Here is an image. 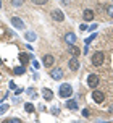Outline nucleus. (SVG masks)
Here are the masks:
<instances>
[{
    "label": "nucleus",
    "instance_id": "f257e3e1",
    "mask_svg": "<svg viewBox=\"0 0 113 123\" xmlns=\"http://www.w3.org/2000/svg\"><path fill=\"white\" fill-rule=\"evenodd\" d=\"M58 94H60V97L68 99L69 96L73 94V87H71V84H68V83H63L62 86H60V91H58Z\"/></svg>",
    "mask_w": 113,
    "mask_h": 123
},
{
    "label": "nucleus",
    "instance_id": "f03ea898",
    "mask_svg": "<svg viewBox=\"0 0 113 123\" xmlns=\"http://www.w3.org/2000/svg\"><path fill=\"white\" fill-rule=\"evenodd\" d=\"M103 62H105V54H103V52H94V55H92V63H94L95 67H100Z\"/></svg>",
    "mask_w": 113,
    "mask_h": 123
},
{
    "label": "nucleus",
    "instance_id": "7ed1b4c3",
    "mask_svg": "<svg viewBox=\"0 0 113 123\" xmlns=\"http://www.w3.org/2000/svg\"><path fill=\"white\" fill-rule=\"evenodd\" d=\"M99 83H100V78L97 76V74H89L87 76V86L95 89V87L99 86Z\"/></svg>",
    "mask_w": 113,
    "mask_h": 123
},
{
    "label": "nucleus",
    "instance_id": "20e7f679",
    "mask_svg": "<svg viewBox=\"0 0 113 123\" xmlns=\"http://www.w3.org/2000/svg\"><path fill=\"white\" fill-rule=\"evenodd\" d=\"M92 99H94V102H97V104H102L103 100H105V94L102 91H95L94 89V92H92Z\"/></svg>",
    "mask_w": 113,
    "mask_h": 123
},
{
    "label": "nucleus",
    "instance_id": "39448f33",
    "mask_svg": "<svg viewBox=\"0 0 113 123\" xmlns=\"http://www.w3.org/2000/svg\"><path fill=\"white\" fill-rule=\"evenodd\" d=\"M68 67H69V70H71V71L79 70V60H78V57H73V58L68 62Z\"/></svg>",
    "mask_w": 113,
    "mask_h": 123
},
{
    "label": "nucleus",
    "instance_id": "423d86ee",
    "mask_svg": "<svg viewBox=\"0 0 113 123\" xmlns=\"http://www.w3.org/2000/svg\"><path fill=\"white\" fill-rule=\"evenodd\" d=\"M53 62H55V57L50 55V54L44 55V58H42V63H44V67H52V65H53Z\"/></svg>",
    "mask_w": 113,
    "mask_h": 123
},
{
    "label": "nucleus",
    "instance_id": "0eeeda50",
    "mask_svg": "<svg viewBox=\"0 0 113 123\" xmlns=\"http://www.w3.org/2000/svg\"><path fill=\"white\" fill-rule=\"evenodd\" d=\"M50 76L53 78V80H62L63 78V71L60 70V68H53V70H50Z\"/></svg>",
    "mask_w": 113,
    "mask_h": 123
},
{
    "label": "nucleus",
    "instance_id": "6e6552de",
    "mask_svg": "<svg viewBox=\"0 0 113 123\" xmlns=\"http://www.w3.org/2000/svg\"><path fill=\"white\" fill-rule=\"evenodd\" d=\"M11 25L15 28H18V29H24V23L18 18V16H11Z\"/></svg>",
    "mask_w": 113,
    "mask_h": 123
},
{
    "label": "nucleus",
    "instance_id": "1a4fd4ad",
    "mask_svg": "<svg viewBox=\"0 0 113 123\" xmlns=\"http://www.w3.org/2000/svg\"><path fill=\"white\" fill-rule=\"evenodd\" d=\"M52 18L55 19V21H63L65 19V15H63L62 10H53L52 12Z\"/></svg>",
    "mask_w": 113,
    "mask_h": 123
},
{
    "label": "nucleus",
    "instance_id": "9d476101",
    "mask_svg": "<svg viewBox=\"0 0 113 123\" xmlns=\"http://www.w3.org/2000/svg\"><path fill=\"white\" fill-rule=\"evenodd\" d=\"M68 52H69L73 57H79V55H81V50L78 49L76 45H73V44H69V45H68Z\"/></svg>",
    "mask_w": 113,
    "mask_h": 123
},
{
    "label": "nucleus",
    "instance_id": "9b49d317",
    "mask_svg": "<svg viewBox=\"0 0 113 123\" xmlns=\"http://www.w3.org/2000/svg\"><path fill=\"white\" fill-rule=\"evenodd\" d=\"M42 96H44L45 100H52V99H53V92H52L50 89L44 87V89H42Z\"/></svg>",
    "mask_w": 113,
    "mask_h": 123
},
{
    "label": "nucleus",
    "instance_id": "f8f14e48",
    "mask_svg": "<svg viewBox=\"0 0 113 123\" xmlns=\"http://www.w3.org/2000/svg\"><path fill=\"white\" fill-rule=\"evenodd\" d=\"M65 42L68 44V45H69V44H74L76 42V36L73 34V32H68V34L65 36Z\"/></svg>",
    "mask_w": 113,
    "mask_h": 123
},
{
    "label": "nucleus",
    "instance_id": "ddd939ff",
    "mask_svg": "<svg viewBox=\"0 0 113 123\" xmlns=\"http://www.w3.org/2000/svg\"><path fill=\"white\" fill-rule=\"evenodd\" d=\"M82 16H84L86 21H92V19H94V12H92V10H84Z\"/></svg>",
    "mask_w": 113,
    "mask_h": 123
},
{
    "label": "nucleus",
    "instance_id": "4468645a",
    "mask_svg": "<svg viewBox=\"0 0 113 123\" xmlns=\"http://www.w3.org/2000/svg\"><path fill=\"white\" fill-rule=\"evenodd\" d=\"M66 107H68L69 110H76L78 109V104H76V100H71L69 99V100H66Z\"/></svg>",
    "mask_w": 113,
    "mask_h": 123
},
{
    "label": "nucleus",
    "instance_id": "2eb2a0df",
    "mask_svg": "<svg viewBox=\"0 0 113 123\" xmlns=\"http://www.w3.org/2000/svg\"><path fill=\"white\" fill-rule=\"evenodd\" d=\"M95 37H97V32H94V34H90V36H89L87 39H86V41H84V44H86V45H89V44L92 42V41H94Z\"/></svg>",
    "mask_w": 113,
    "mask_h": 123
},
{
    "label": "nucleus",
    "instance_id": "dca6fc26",
    "mask_svg": "<svg viewBox=\"0 0 113 123\" xmlns=\"http://www.w3.org/2000/svg\"><path fill=\"white\" fill-rule=\"evenodd\" d=\"M28 54H19V60H21V63H28L29 62V58H28Z\"/></svg>",
    "mask_w": 113,
    "mask_h": 123
},
{
    "label": "nucleus",
    "instance_id": "f3484780",
    "mask_svg": "<svg viewBox=\"0 0 113 123\" xmlns=\"http://www.w3.org/2000/svg\"><path fill=\"white\" fill-rule=\"evenodd\" d=\"M13 73L15 74H23L24 73V67H16L15 70H13Z\"/></svg>",
    "mask_w": 113,
    "mask_h": 123
},
{
    "label": "nucleus",
    "instance_id": "a211bd4d",
    "mask_svg": "<svg viewBox=\"0 0 113 123\" xmlns=\"http://www.w3.org/2000/svg\"><path fill=\"white\" fill-rule=\"evenodd\" d=\"M24 109H26V112H29V113H32V112H34V105L28 102V104H24Z\"/></svg>",
    "mask_w": 113,
    "mask_h": 123
},
{
    "label": "nucleus",
    "instance_id": "6ab92c4d",
    "mask_svg": "<svg viewBox=\"0 0 113 123\" xmlns=\"http://www.w3.org/2000/svg\"><path fill=\"white\" fill-rule=\"evenodd\" d=\"M8 109H10V107H8V104H2V105H0V115H3Z\"/></svg>",
    "mask_w": 113,
    "mask_h": 123
},
{
    "label": "nucleus",
    "instance_id": "aec40b11",
    "mask_svg": "<svg viewBox=\"0 0 113 123\" xmlns=\"http://www.w3.org/2000/svg\"><path fill=\"white\" fill-rule=\"evenodd\" d=\"M26 39H28V41H34V39H36V34H34V32H26Z\"/></svg>",
    "mask_w": 113,
    "mask_h": 123
},
{
    "label": "nucleus",
    "instance_id": "412c9836",
    "mask_svg": "<svg viewBox=\"0 0 113 123\" xmlns=\"http://www.w3.org/2000/svg\"><path fill=\"white\" fill-rule=\"evenodd\" d=\"M13 6H21L23 3H24V0H11Z\"/></svg>",
    "mask_w": 113,
    "mask_h": 123
},
{
    "label": "nucleus",
    "instance_id": "4be33fe9",
    "mask_svg": "<svg viewBox=\"0 0 113 123\" xmlns=\"http://www.w3.org/2000/svg\"><path fill=\"white\" fill-rule=\"evenodd\" d=\"M47 2H49V0H32V3H34V5H45Z\"/></svg>",
    "mask_w": 113,
    "mask_h": 123
},
{
    "label": "nucleus",
    "instance_id": "5701e85b",
    "mask_svg": "<svg viewBox=\"0 0 113 123\" xmlns=\"http://www.w3.org/2000/svg\"><path fill=\"white\" fill-rule=\"evenodd\" d=\"M28 94H29L31 97H37V96H36V89H32V87H29V89H28Z\"/></svg>",
    "mask_w": 113,
    "mask_h": 123
},
{
    "label": "nucleus",
    "instance_id": "b1692460",
    "mask_svg": "<svg viewBox=\"0 0 113 123\" xmlns=\"http://www.w3.org/2000/svg\"><path fill=\"white\" fill-rule=\"evenodd\" d=\"M52 113H53V115H58V113H60V109H58V105L52 107Z\"/></svg>",
    "mask_w": 113,
    "mask_h": 123
},
{
    "label": "nucleus",
    "instance_id": "393cba45",
    "mask_svg": "<svg viewBox=\"0 0 113 123\" xmlns=\"http://www.w3.org/2000/svg\"><path fill=\"white\" fill-rule=\"evenodd\" d=\"M107 12H108V15L113 18V5H108V6H107Z\"/></svg>",
    "mask_w": 113,
    "mask_h": 123
},
{
    "label": "nucleus",
    "instance_id": "a878e982",
    "mask_svg": "<svg viewBox=\"0 0 113 123\" xmlns=\"http://www.w3.org/2000/svg\"><path fill=\"white\" fill-rule=\"evenodd\" d=\"M6 122L8 123H19L21 120H19V118H10V120H6Z\"/></svg>",
    "mask_w": 113,
    "mask_h": 123
},
{
    "label": "nucleus",
    "instance_id": "bb28decb",
    "mask_svg": "<svg viewBox=\"0 0 113 123\" xmlns=\"http://www.w3.org/2000/svg\"><path fill=\"white\" fill-rule=\"evenodd\" d=\"M79 29H81V31H86V29H87V26H86V25H81V26H79Z\"/></svg>",
    "mask_w": 113,
    "mask_h": 123
},
{
    "label": "nucleus",
    "instance_id": "cd10ccee",
    "mask_svg": "<svg viewBox=\"0 0 113 123\" xmlns=\"http://www.w3.org/2000/svg\"><path fill=\"white\" fill-rule=\"evenodd\" d=\"M95 29H97V25H92L90 28H89V31H95Z\"/></svg>",
    "mask_w": 113,
    "mask_h": 123
},
{
    "label": "nucleus",
    "instance_id": "c85d7f7f",
    "mask_svg": "<svg viewBox=\"0 0 113 123\" xmlns=\"http://www.w3.org/2000/svg\"><path fill=\"white\" fill-rule=\"evenodd\" d=\"M82 115L84 117H89V110H82Z\"/></svg>",
    "mask_w": 113,
    "mask_h": 123
},
{
    "label": "nucleus",
    "instance_id": "c756f323",
    "mask_svg": "<svg viewBox=\"0 0 113 123\" xmlns=\"http://www.w3.org/2000/svg\"><path fill=\"white\" fill-rule=\"evenodd\" d=\"M10 87H11V89H16V86H15V83H13V81H10Z\"/></svg>",
    "mask_w": 113,
    "mask_h": 123
},
{
    "label": "nucleus",
    "instance_id": "7c9ffc66",
    "mask_svg": "<svg viewBox=\"0 0 113 123\" xmlns=\"http://www.w3.org/2000/svg\"><path fill=\"white\" fill-rule=\"evenodd\" d=\"M0 8H2V2H0Z\"/></svg>",
    "mask_w": 113,
    "mask_h": 123
},
{
    "label": "nucleus",
    "instance_id": "2f4dec72",
    "mask_svg": "<svg viewBox=\"0 0 113 123\" xmlns=\"http://www.w3.org/2000/svg\"><path fill=\"white\" fill-rule=\"evenodd\" d=\"M0 65H2V60H0Z\"/></svg>",
    "mask_w": 113,
    "mask_h": 123
}]
</instances>
